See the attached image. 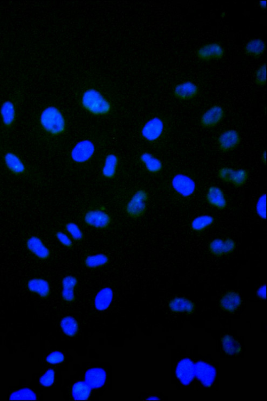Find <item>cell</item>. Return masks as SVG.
Listing matches in <instances>:
<instances>
[{
	"mask_svg": "<svg viewBox=\"0 0 267 401\" xmlns=\"http://www.w3.org/2000/svg\"><path fill=\"white\" fill-rule=\"evenodd\" d=\"M83 107L95 116H105L111 111V103L99 91L95 89L86 90L82 97Z\"/></svg>",
	"mask_w": 267,
	"mask_h": 401,
	"instance_id": "1",
	"label": "cell"
},
{
	"mask_svg": "<svg viewBox=\"0 0 267 401\" xmlns=\"http://www.w3.org/2000/svg\"><path fill=\"white\" fill-rule=\"evenodd\" d=\"M40 122L42 129L52 136L60 135L66 131L65 117L57 107L45 108L41 114Z\"/></svg>",
	"mask_w": 267,
	"mask_h": 401,
	"instance_id": "2",
	"label": "cell"
},
{
	"mask_svg": "<svg viewBox=\"0 0 267 401\" xmlns=\"http://www.w3.org/2000/svg\"><path fill=\"white\" fill-rule=\"evenodd\" d=\"M148 194L144 190L137 191L127 204L125 210L128 215L133 218L142 217L147 209L146 202Z\"/></svg>",
	"mask_w": 267,
	"mask_h": 401,
	"instance_id": "3",
	"label": "cell"
},
{
	"mask_svg": "<svg viewBox=\"0 0 267 401\" xmlns=\"http://www.w3.org/2000/svg\"><path fill=\"white\" fill-rule=\"evenodd\" d=\"M85 223L98 230H105L111 224L112 218L106 212L101 210H91L84 216Z\"/></svg>",
	"mask_w": 267,
	"mask_h": 401,
	"instance_id": "4",
	"label": "cell"
},
{
	"mask_svg": "<svg viewBox=\"0 0 267 401\" xmlns=\"http://www.w3.org/2000/svg\"><path fill=\"white\" fill-rule=\"evenodd\" d=\"M225 54V50L222 44L218 43L206 44L196 51V56L202 61H219Z\"/></svg>",
	"mask_w": 267,
	"mask_h": 401,
	"instance_id": "5",
	"label": "cell"
},
{
	"mask_svg": "<svg viewBox=\"0 0 267 401\" xmlns=\"http://www.w3.org/2000/svg\"><path fill=\"white\" fill-rule=\"evenodd\" d=\"M172 186L175 191L183 197H190L195 192L196 184L189 176L184 174H178L172 180Z\"/></svg>",
	"mask_w": 267,
	"mask_h": 401,
	"instance_id": "6",
	"label": "cell"
},
{
	"mask_svg": "<svg viewBox=\"0 0 267 401\" xmlns=\"http://www.w3.org/2000/svg\"><path fill=\"white\" fill-rule=\"evenodd\" d=\"M95 152V145L91 141L84 140L75 146L71 152V157L77 163H84L90 160Z\"/></svg>",
	"mask_w": 267,
	"mask_h": 401,
	"instance_id": "7",
	"label": "cell"
},
{
	"mask_svg": "<svg viewBox=\"0 0 267 401\" xmlns=\"http://www.w3.org/2000/svg\"><path fill=\"white\" fill-rule=\"evenodd\" d=\"M165 126L163 120L159 117H154L144 125L141 135L148 141L153 142L160 138L163 135Z\"/></svg>",
	"mask_w": 267,
	"mask_h": 401,
	"instance_id": "8",
	"label": "cell"
},
{
	"mask_svg": "<svg viewBox=\"0 0 267 401\" xmlns=\"http://www.w3.org/2000/svg\"><path fill=\"white\" fill-rule=\"evenodd\" d=\"M225 116V110L222 106L214 105L202 114L200 124L204 128H215L222 122Z\"/></svg>",
	"mask_w": 267,
	"mask_h": 401,
	"instance_id": "9",
	"label": "cell"
},
{
	"mask_svg": "<svg viewBox=\"0 0 267 401\" xmlns=\"http://www.w3.org/2000/svg\"><path fill=\"white\" fill-rule=\"evenodd\" d=\"M241 142V137L239 132L234 130H229L224 132L218 139L219 148L224 152L233 150Z\"/></svg>",
	"mask_w": 267,
	"mask_h": 401,
	"instance_id": "10",
	"label": "cell"
},
{
	"mask_svg": "<svg viewBox=\"0 0 267 401\" xmlns=\"http://www.w3.org/2000/svg\"><path fill=\"white\" fill-rule=\"evenodd\" d=\"M195 375L204 386L210 387L217 376L215 368L210 365L199 361L195 365Z\"/></svg>",
	"mask_w": 267,
	"mask_h": 401,
	"instance_id": "11",
	"label": "cell"
},
{
	"mask_svg": "<svg viewBox=\"0 0 267 401\" xmlns=\"http://www.w3.org/2000/svg\"><path fill=\"white\" fill-rule=\"evenodd\" d=\"M198 86L190 81L178 84L174 90V97L181 100H190L197 97L199 94Z\"/></svg>",
	"mask_w": 267,
	"mask_h": 401,
	"instance_id": "12",
	"label": "cell"
},
{
	"mask_svg": "<svg viewBox=\"0 0 267 401\" xmlns=\"http://www.w3.org/2000/svg\"><path fill=\"white\" fill-rule=\"evenodd\" d=\"M176 375L185 386L189 384L195 376V365L193 361L188 358L180 361L176 368Z\"/></svg>",
	"mask_w": 267,
	"mask_h": 401,
	"instance_id": "13",
	"label": "cell"
},
{
	"mask_svg": "<svg viewBox=\"0 0 267 401\" xmlns=\"http://www.w3.org/2000/svg\"><path fill=\"white\" fill-rule=\"evenodd\" d=\"M206 200L209 205L219 210H223L227 206V202L223 191L221 188L216 186H212L208 188L206 194Z\"/></svg>",
	"mask_w": 267,
	"mask_h": 401,
	"instance_id": "14",
	"label": "cell"
},
{
	"mask_svg": "<svg viewBox=\"0 0 267 401\" xmlns=\"http://www.w3.org/2000/svg\"><path fill=\"white\" fill-rule=\"evenodd\" d=\"M27 249L33 254L42 260H46L50 256V251L42 241L36 237L30 238L27 241Z\"/></svg>",
	"mask_w": 267,
	"mask_h": 401,
	"instance_id": "15",
	"label": "cell"
},
{
	"mask_svg": "<svg viewBox=\"0 0 267 401\" xmlns=\"http://www.w3.org/2000/svg\"><path fill=\"white\" fill-rule=\"evenodd\" d=\"M106 378V372L101 368L90 369L85 374V382L91 389H98L103 387Z\"/></svg>",
	"mask_w": 267,
	"mask_h": 401,
	"instance_id": "16",
	"label": "cell"
},
{
	"mask_svg": "<svg viewBox=\"0 0 267 401\" xmlns=\"http://www.w3.org/2000/svg\"><path fill=\"white\" fill-rule=\"evenodd\" d=\"M4 161L7 168L13 174L21 175L25 174V165L17 154L12 152L7 153L4 156Z\"/></svg>",
	"mask_w": 267,
	"mask_h": 401,
	"instance_id": "17",
	"label": "cell"
},
{
	"mask_svg": "<svg viewBox=\"0 0 267 401\" xmlns=\"http://www.w3.org/2000/svg\"><path fill=\"white\" fill-rule=\"evenodd\" d=\"M266 50V44L260 38L249 41L244 46V52L247 56L255 59L260 58Z\"/></svg>",
	"mask_w": 267,
	"mask_h": 401,
	"instance_id": "18",
	"label": "cell"
},
{
	"mask_svg": "<svg viewBox=\"0 0 267 401\" xmlns=\"http://www.w3.org/2000/svg\"><path fill=\"white\" fill-rule=\"evenodd\" d=\"M113 290L110 288L101 289L95 297V305L97 310L104 311L111 305L113 300Z\"/></svg>",
	"mask_w": 267,
	"mask_h": 401,
	"instance_id": "19",
	"label": "cell"
},
{
	"mask_svg": "<svg viewBox=\"0 0 267 401\" xmlns=\"http://www.w3.org/2000/svg\"><path fill=\"white\" fill-rule=\"evenodd\" d=\"M28 287L31 292L37 294L42 298L48 297L50 293L49 282L42 278H34L30 280Z\"/></svg>",
	"mask_w": 267,
	"mask_h": 401,
	"instance_id": "20",
	"label": "cell"
},
{
	"mask_svg": "<svg viewBox=\"0 0 267 401\" xmlns=\"http://www.w3.org/2000/svg\"><path fill=\"white\" fill-rule=\"evenodd\" d=\"M140 160L144 164L147 170L151 174H158L163 169L162 162L151 153H143L140 156Z\"/></svg>",
	"mask_w": 267,
	"mask_h": 401,
	"instance_id": "21",
	"label": "cell"
},
{
	"mask_svg": "<svg viewBox=\"0 0 267 401\" xmlns=\"http://www.w3.org/2000/svg\"><path fill=\"white\" fill-rule=\"evenodd\" d=\"M0 114L5 127H11L16 120L15 107L12 101L8 100L4 102L0 108Z\"/></svg>",
	"mask_w": 267,
	"mask_h": 401,
	"instance_id": "22",
	"label": "cell"
},
{
	"mask_svg": "<svg viewBox=\"0 0 267 401\" xmlns=\"http://www.w3.org/2000/svg\"><path fill=\"white\" fill-rule=\"evenodd\" d=\"M241 303V300L240 296L236 293L231 292L227 293L222 298L221 301L222 308L230 312H233L236 310Z\"/></svg>",
	"mask_w": 267,
	"mask_h": 401,
	"instance_id": "23",
	"label": "cell"
},
{
	"mask_svg": "<svg viewBox=\"0 0 267 401\" xmlns=\"http://www.w3.org/2000/svg\"><path fill=\"white\" fill-rule=\"evenodd\" d=\"M172 311L176 312L192 313L194 310V303L184 298H176L172 300L169 304Z\"/></svg>",
	"mask_w": 267,
	"mask_h": 401,
	"instance_id": "24",
	"label": "cell"
},
{
	"mask_svg": "<svg viewBox=\"0 0 267 401\" xmlns=\"http://www.w3.org/2000/svg\"><path fill=\"white\" fill-rule=\"evenodd\" d=\"M119 163L118 157L114 154H110L106 157L104 166L102 169V174L107 179H113L116 174Z\"/></svg>",
	"mask_w": 267,
	"mask_h": 401,
	"instance_id": "25",
	"label": "cell"
},
{
	"mask_svg": "<svg viewBox=\"0 0 267 401\" xmlns=\"http://www.w3.org/2000/svg\"><path fill=\"white\" fill-rule=\"evenodd\" d=\"M109 262V258L106 255L97 254L86 257L84 264L87 268L97 269L106 265Z\"/></svg>",
	"mask_w": 267,
	"mask_h": 401,
	"instance_id": "26",
	"label": "cell"
},
{
	"mask_svg": "<svg viewBox=\"0 0 267 401\" xmlns=\"http://www.w3.org/2000/svg\"><path fill=\"white\" fill-rule=\"evenodd\" d=\"M91 388L84 382L76 383L73 387L72 395L75 400H86L90 396Z\"/></svg>",
	"mask_w": 267,
	"mask_h": 401,
	"instance_id": "27",
	"label": "cell"
},
{
	"mask_svg": "<svg viewBox=\"0 0 267 401\" xmlns=\"http://www.w3.org/2000/svg\"><path fill=\"white\" fill-rule=\"evenodd\" d=\"M214 222L215 218L213 216L208 215H201L194 219L191 223V227L193 231L200 232L213 224Z\"/></svg>",
	"mask_w": 267,
	"mask_h": 401,
	"instance_id": "28",
	"label": "cell"
},
{
	"mask_svg": "<svg viewBox=\"0 0 267 401\" xmlns=\"http://www.w3.org/2000/svg\"><path fill=\"white\" fill-rule=\"evenodd\" d=\"M224 351L228 355H238L241 351V347L238 341L229 335H225L222 339Z\"/></svg>",
	"mask_w": 267,
	"mask_h": 401,
	"instance_id": "29",
	"label": "cell"
},
{
	"mask_svg": "<svg viewBox=\"0 0 267 401\" xmlns=\"http://www.w3.org/2000/svg\"><path fill=\"white\" fill-rule=\"evenodd\" d=\"M61 326L63 331L69 336H74L77 332L78 328L77 322L72 317H67L63 319Z\"/></svg>",
	"mask_w": 267,
	"mask_h": 401,
	"instance_id": "30",
	"label": "cell"
},
{
	"mask_svg": "<svg viewBox=\"0 0 267 401\" xmlns=\"http://www.w3.org/2000/svg\"><path fill=\"white\" fill-rule=\"evenodd\" d=\"M37 397L35 392L29 388H23L14 391L11 395V400H35Z\"/></svg>",
	"mask_w": 267,
	"mask_h": 401,
	"instance_id": "31",
	"label": "cell"
},
{
	"mask_svg": "<svg viewBox=\"0 0 267 401\" xmlns=\"http://www.w3.org/2000/svg\"><path fill=\"white\" fill-rule=\"evenodd\" d=\"M249 177V172L245 169L235 170L231 183L236 187L245 185Z\"/></svg>",
	"mask_w": 267,
	"mask_h": 401,
	"instance_id": "32",
	"label": "cell"
},
{
	"mask_svg": "<svg viewBox=\"0 0 267 401\" xmlns=\"http://www.w3.org/2000/svg\"><path fill=\"white\" fill-rule=\"evenodd\" d=\"M66 230L70 237L75 241L80 242L84 239V234L81 228L74 222H69L65 226Z\"/></svg>",
	"mask_w": 267,
	"mask_h": 401,
	"instance_id": "33",
	"label": "cell"
},
{
	"mask_svg": "<svg viewBox=\"0 0 267 401\" xmlns=\"http://www.w3.org/2000/svg\"><path fill=\"white\" fill-rule=\"evenodd\" d=\"M210 253L216 257H221L224 255V241L216 239L212 241L209 245Z\"/></svg>",
	"mask_w": 267,
	"mask_h": 401,
	"instance_id": "34",
	"label": "cell"
},
{
	"mask_svg": "<svg viewBox=\"0 0 267 401\" xmlns=\"http://www.w3.org/2000/svg\"><path fill=\"white\" fill-rule=\"evenodd\" d=\"M266 64H263L257 68L255 72L254 82L260 87H262L266 84Z\"/></svg>",
	"mask_w": 267,
	"mask_h": 401,
	"instance_id": "35",
	"label": "cell"
},
{
	"mask_svg": "<svg viewBox=\"0 0 267 401\" xmlns=\"http://www.w3.org/2000/svg\"><path fill=\"white\" fill-rule=\"evenodd\" d=\"M234 172L235 169L229 167H224L218 170V176L223 182L231 183Z\"/></svg>",
	"mask_w": 267,
	"mask_h": 401,
	"instance_id": "36",
	"label": "cell"
},
{
	"mask_svg": "<svg viewBox=\"0 0 267 401\" xmlns=\"http://www.w3.org/2000/svg\"><path fill=\"white\" fill-rule=\"evenodd\" d=\"M266 194H262L258 198L256 206V213L259 217L263 219H266Z\"/></svg>",
	"mask_w": 267,
	"mask_h": 401,
	"instance_id": "37",
	"label": "cell"
},
{
	"mask_svg": "<svg viewBox=\"0 0 267 401\" xmlns=\"http://www.w3.org/2000/svg\"><path fill=\"white\" fill-rule=\"evenodd\" d=\"M55 380V372L52 369H49L41 377L40 382L44 387H50Z\"/></svg>",
	"mask_w": 267,
	"mask_h": 401,
	"instance_id": "38",
	"label": "cell"
},
{
	"mask_svg": "<svg viewBox=\"0 0 267 401\" xmlns=\"http://www.w3.org/2000/svg\"><path fill=\"white\" fill-rule=\"evenodd\" d=\"M56 238L62 246L69 249L73 247L72 240L64 232H57L56 234Z\"/></svg>",
	"mask_w": 267,
	"mask_h": 401,
	"instance_id": "39",
	"label": "cell"
},
{
	"mask_svg": "<svg viewBox=\"0 0 267 401\" xmlns=\"http://www.w3.org/2000/svg\"><path fill=\"white\" fill-rule=\"evenodd\" d=\"M74 288L69 286L63 287L62 296L67 302H73L75 299Z\"/></svg>",
	"mask_w": 267,
	"mask_h": 401,
	"instance_id": "40",
	"label": "cell"
},
{
	"mask_svg": "<svg viewBox=\"0 0 267 401\" xmlns=\"http://www.w3.org/2000/svg\"><path fill=\"white\" fill-rule=\"evenodd\" d=\"M64 360V355L61 352L58 351L51 353L46 358L47 362L53 365L61 363Z\"/></svg>",
	"mask_w": 267,
	"mask_h": 401,
	"instance_id": "41",
	"label": "cell"
},
{
	"mask_svg": "<svg viewBox=\"0 0 267 401\" xmlns=\"http://www.w3.org/2000/svg\"><path fill=\"white\" fill-rule=\"evenodd\" d=\"M236 248V242L231 239L224 241V255H229L233 252Z\"/></svg>",
	"mask_w": 267,
	"mask_h": 401,
	"instance_id": "42",
	"label": "cell"
},
{
	"mask_svg": "<svg viewBox=\"0 0 267 401\" xmlns=\"http://www.w3.org/2000/svg\"><path fill=\"white\" fill-rule=\"evenodd\" d=\"M257 295L259 297H260L262 299H264V300H265V297H266L265 285L261 287L260 289L258 290Z\"/></svg>",
	"mask_w": 267,
	"mask_h": 401,
	"instance_id": "43",
	"label": "cell"
},
{
	"mask_svg": "<svg viewBox=\"0 0 267 401\" xmlns=\"http://www.w3.org/2000/svg\"><path fill=\"white\" fill-rule=\"evenodd\" d=\"M258 6L260 7V9L262 10H266V1L265 0H262V1H260L258 3Z\"/></svg>",
	"mask_w": 267,
	"mask_h": 401,
	"instance_id": "44",
	"label": "cell"
},
{
	"mask_svg": "<svg viewBox=\"0 0 267 401\" xmlns=\"http://www.w3.org/2000/svg\"><path fill=\"white\" fill-rule=\"evenodd\" d=\"M261 159L262 162L265 164L266 163V151H264L262 154Z\"/></svg>",
	"mask_w": 267,
	"mask_h": 401,
	"instance_id": "45",
	"label": "cell"
}]
</instances>
